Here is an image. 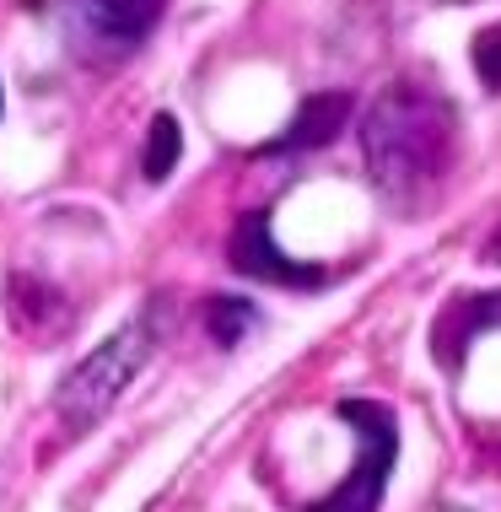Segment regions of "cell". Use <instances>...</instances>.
<instances>
[{
	"label": "cell",
	"instance_id": "cell-1",
	"mask_svg": "<svg viewBox=\"0 0 501 512\" xmlns=\"http://www.w3.org/2000/svg\"><path fill=\"white\" fill-rule=\"evenodd\" d=\"M367 173L394 205H421L453 162V114L431 87L394 81L361 124Z\"/></svg>",
	"mask_w": 501,
	"mask_h": 512
},
{
	"label": "cell",
	"instance_id": "cell-2",
	"mask_svg": "<svg viewBox=\"0 0 501 512\" xmlns=\"http://www.w3.org/2000/svg\"><path fill=\"white\" fill-rule=\"evenodd\" d=\"M146 356H151L146 324H130V329H119V335H108L103 345H92V356H81V362L65 372L60 394H54V415H60L65 432L71 437L92 432V426L114 410V399L135 383V372L146 367Z\"/></svg>",
	"mask_w": 501,
	"mask_h": 512
},
{
	"label": "cell",
	"instance_id": "cell-3",
	"mask_svg": "<svg viewBox=\"0 0 501 512\" xmlns=\"http://www.w3.org/2000/svg\"><path fill=\"white\" fill-rule=\"evenodd\" d=\"M340 421L356 426L361 437V459L351 464V475L334 486V496L313 502L308 512H378L388 491V469L399 459V432H394V410L378 399H340Z\"/></svg>",
	"mask_w": 501,
	"mask_h": 512
},
{
	"label": "cell",
	"instance_id": "cell-4",
	"mask_svg": "<svg viewBox=\"0 0 501 512\" xmlns=\"http://www.w3.org/2000/svg\"><path fill=\"white\" fill-rule=\"evenodd\" d=\"M227 254H232V270L238 275H254V281H270V286H318L324 281L318 265H297V259H286L281 248L270 243V216L264 211H248L238 221Z\"/></svg>",
	"mask_w": 501,
	"mask_h": 512
},
{
	"label": "cell",
	"instance_id": "cell-5",
	"mask_svg": "<svg viewBox=\"0 0 501 512\" xmlns=\"http://www.w3.org/2000/svg\"><path fill=\"white\" fill-rule=\"evenodd\" d=\"M351 119V92H318L297 108V119H291V130L275 141L270 151H308V146H324L340 135V124Z\"/></svg>",
	"mask_w": 501,
	"mask_h": 512
},
{
	"label": "cell",
	"instance_id": "cell-6",
	"mask_svg": "<svg viewBox=\"0 0 501 512\" xmlns=\"http://www.w3.org/2000/svg\"><path fill=\"white\" fill-rule=\"evenodd\" d=\"M178 157H184V135H178V119H173V114H157V119H151V135H146L141 173L151 178V184H162V178H173Z\"/></svg>",
	"mask_w": 501,
	"mask_h": 512
},
{
	"label": "cell",
	"instance_id": "cell-7",
	"mask_svg": "<svg viewBox=\"0 0 501 512\" xmlns=\"http://www.w3.org/2000/svg\"><path fill=\"white\" fill-rule=\"evenodd\" d=\"M97 11V22L108 27V33H124V38H141L151 22H157L162 0H87Z\"/></svg>",
	"mask_w": 501,
	"mask_h": 512
},
{
	"label": "cell",
	"instance_id": "cell-8",
	"mask_svg": "<svg viewBox=\"0 0 501 512\" xmlns=\"http://www.w3.org/2000/svg\"><path fill=\"white\" fill-rule=\"evenodd\" d=\"M211 335H216V345H238L243 340V329L254 324V308H243L238 297H211Z\"/></svg>",
	"mask_w": 501,
	"mask_h": 512
},
{
	"label": "cell",
	"instance_id": "cell-9",
	"mask_svg": "<svg viewBox=\"0 0 501 512\" xmlns=\"http://www.w3.org/2000/svg\"><path fill=\"white\" fill-rule=\"evenodd\" d=\"M475 71L485 87H496L501 92V22L496 27H485V33L475 38Z\"/></svg>",
	"mask_w": 501,
	"mask_h": 512
}]
</instances>
